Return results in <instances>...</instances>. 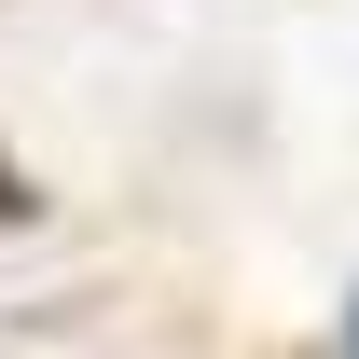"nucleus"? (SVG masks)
<instances>
[{
	"instance_id": "f257e3e1",
	"label": "nucleus",
	"mask_w": 359,
	"mask_h": 359,
	"mask_svg": "<svg viewBox=\"0 0 359 359\" xmlns=\"http://www.w3.org/2000/svg\"><path fill=\"white\" fill-rule=\"evenodd\" d=\"M28 222H42V180H28L14 152H0V235H28Z\"/></svg>"
},
{
	"instance_id": "f03ea898",
	"label": "nucleus",
	"mask_w": 359,
	"mask_h": 359,
	"mask_svg": "<svg viewBox=\"0 0 359 359\" xmlns=\"http://www.w3.org/2000/svg\"><path fill=\"white\" fill-rule=\"evenodd\" d=\"M346 359H359V290H346Z\"/></svg>"
}]
</instances>
